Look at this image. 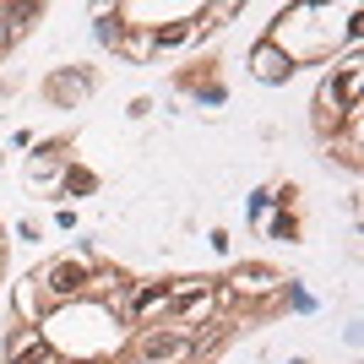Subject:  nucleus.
<instances>
[{
    "mask_svg": "<svg viewBox=\"0 0 364 364\" xmlns=\"http://www.w3.org/2000/svg\"><path fill=\"white\" fill-rule=\"evenodd\" d=\"M299 310L304 283L277 261L147 272L76 240L6 289L0 364H223Z\"/></svg>",
    "mask_w": 364,
    "mask_h": 364,
    "instance_id": "nucleus-1",
    "label": "nucleus"
},
{
    "mask_svg": "<svg viewBox=\"0 0 364 364\" xmlns=\"http://www.w3.org/2000/svg\"><path fill=\"white\" fill-rule=\"evenodd\" d=\"M310 136L326 168L359 180L364 174V65L359 49L326 65L316 98H310Z\"/></svg>",
    "mask_w": 364,
    "mask_h": 364,
    "instance_id": "nucleus-4",
    "label": "nucleus"
},
{
    "mask_svg": "<svg viewBox=\"0 0 364 364\" xmlns=\"http://www.w3.org/2000/svg\"><path fill=\"white\" fill-rule=\"evenodd\" d=\"M359 16H364L359 0H343V6H283L250 38L245 65L267 87L294 82L299 71H316V65H332L337 55L359 49Z\"/></svg>",
    "mask_w": 364,
    "mask_h": 364,
    "instance_id": "nucleus-3",
    "label": "nucleus"
},
{
    "mask_svg": "<svg viewBox=\"0 0 364 364\" xmlns=\"http://www.w3.org/2000/svg\"><path fill=\"white\" fill-rule=\"evenodd\" d=\"M11 289V228H6V218H0V294Z\"/></svg>",
    "mask_w": 364,
    "mask_h": 364,
    "instance_id": "nucleus-6",
    "label": "nucleus"
},
{
    "mask_svg": "<svg viewBox=\"0 0 364 364\" xmlns=\"http://www.w3.org/2000/svg\"><path fill=\"white\" fill-rule=\"evenodd\" d=\"M44 16H49V6H33V0H0V65L44 28Z\"/></svg>",
    "mask_w": 364,
    "mask_h": 364,
    "instance_id": "nucleus-5",
    "label": "nucleus"
},
{
    "mask_svg": "<svg viewBox=\"0 0 364 364\" xmlns=\"http://www.w3.org/2000/svg\"><path fill=\"white\" fill-rule=\"evenodd\" d=\"M240 0H125L98 11V38L125 65H164L185 49L207 44L228 22H240Z\"/></svg>",
    "mask_w": 364,
    "mask_h": 364,
    "instance_id": "nucleus-2",
    "label": "nucleus"
}]
</instances>
